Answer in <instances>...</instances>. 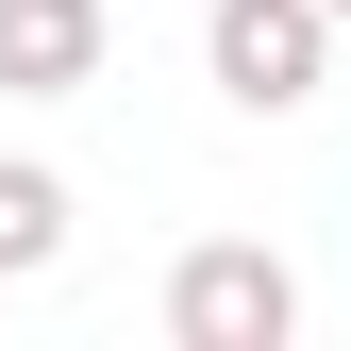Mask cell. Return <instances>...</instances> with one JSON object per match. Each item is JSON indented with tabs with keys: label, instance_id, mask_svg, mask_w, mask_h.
Returning <instances> with one entry per match:
<instances>
[{
	"label": "cell",
	"instance_id": "cell-5",
	"mask_svg": "<svg viewBox=\"0 0 351 351\" xmlns=\"http://www.w3.org/2000/svg\"><path fill=\"white\" fill-rule=\"evenodd\" d=\"M318 17H351V0H318Z\"/></svg>",
	"mask_w": 351,
	"mask_h": 351
},
{
	"label": "cell",
	"instance_id": "cell-2",
	"mask_svg": "<svg viewBox=\"0 0 351 351\" xmlns=\"http://www.w3.org/2000/svg\"><path fill=\"white\" fill-rule=\"evenodd\" d=\"M167 335L184 351H285L301 335V268L251 251V234H201L184 268H167Z\"/></svg>",
	"mask_w": 351,
	"mask_h": 351
},
{
	"label": "cell",
	"instance_id": "cell-4",
	"mask_svg": "<svg viewBox=\"0 0 351 351\" xmlns=\"http://www.w3.org/2000/svg\"><path fill=\"white\" fill-rule=\"evenodd\" d=\"M67 251V167H0V285H34Z\"/></svg>",
	"mask_w": 351,
	"mask_h": 351
},
{
	"label": "cell",
	"instance_id": "cell-3",
	"mask_svg": "<svg viewBox=\"0 0 351 351\" xmlns=\"http://www.w3.org/2000/svg\"><path fill=\"white\" fill-rule=\"evenodd\" d=\"M101 0H0V84H17V101H84V84H101Z\"/></svg>",
	"mask_w": 351,
	"mask_h": 351
},
{
	"label": "cell",
	"instance_id": "cell-1",
	"mask_svg": "<svg viewBox=\"0 0 351 351\" xmlns=\"http://www.w3.org/2000/svg\"><path fill=\"white\" fill-rule=\"evenodd\" d=\"M201 67H217L234 117H301L335 84V17L318 0H201Z\"/></svg>",
	"mask_w": 351,
	"mask_h": 351
}]
</instances>
